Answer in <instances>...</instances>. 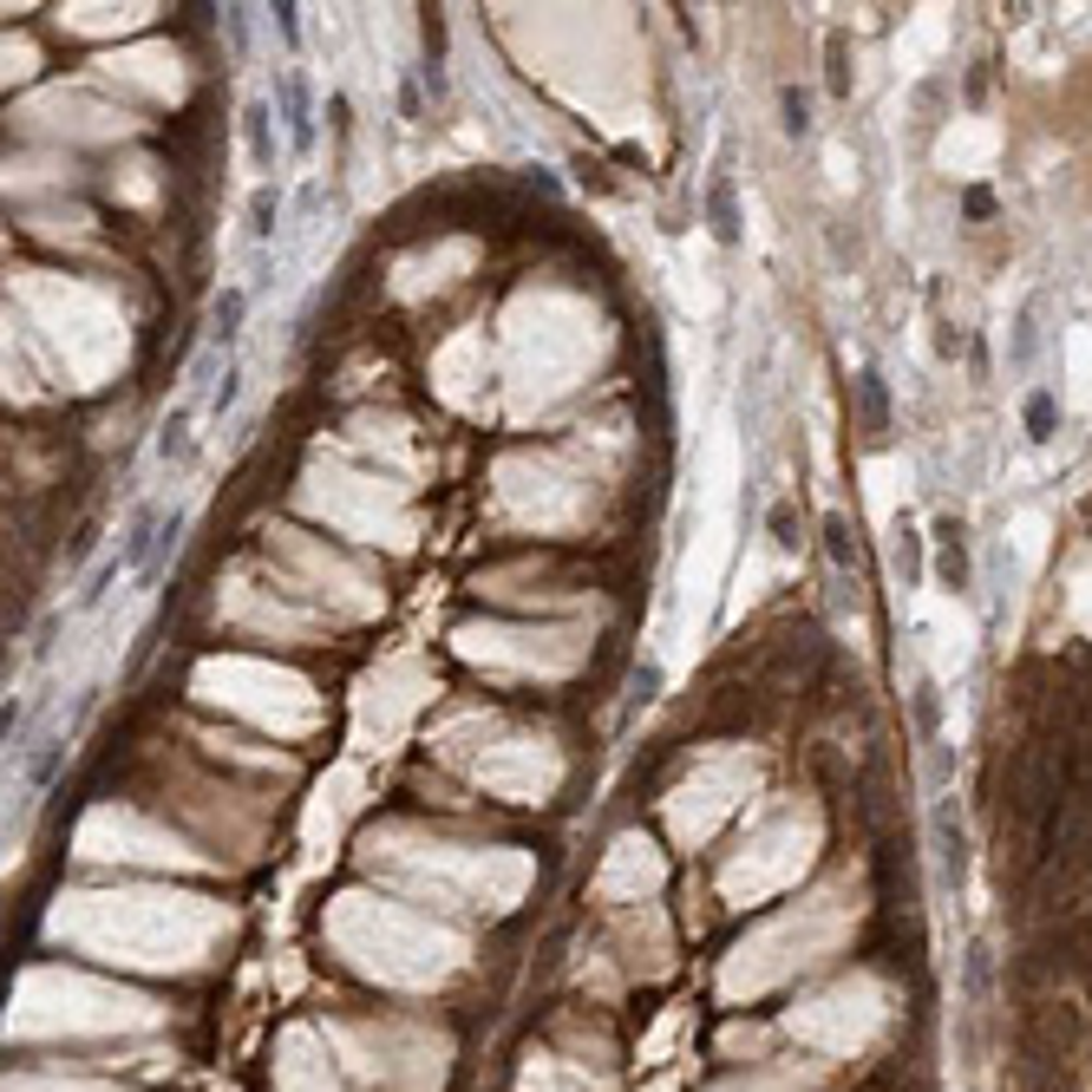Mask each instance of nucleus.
Returning <instances> with one entry per match:
<instances>
[{"label":"nucleus","instance_id":"1","mask_svg":"<svg viewBox=\"0 0 1092 1092\" xmlns=\"http://www.w3.org/2000/svg\"><path fill=\"white\" fill-rule=\"evenodd\" d=\"M236 131H242L249 164H256V171H275V105H269V99H249L242 118H236Z\"/></svg>","mask_w":1092,"mask_h":1092},{"label":"nucleus","instance_id":"7","mask_svg":"<svg viewBox=\"0 0 1092 1092\" xmlns=\"http://www.w3.org/2000/svg\"><path fill=\"white\" fill-rule=\"evenodd\" d=\"M824 53H831V66H824V79H831V93H837V99H845V93H851V66H845V33H831V46H824Z\"/></svg>","mask_w":1092,"mask_h":1092},{"label":"nucleus","instance_id":"9","mask_svg":"<svg viewBox=\"0 0 1092 1092\" xmlns=\"http://www.w3.org/2000/svg\"><path fill=\"white\" fill-rule=\"evenodd\" d=\"M242 308H249V295H242V288H229V295L216 301V334H223V341H229V334H236V321H242Z\"/></svg>","mask_w":1092,"mask_h":1092},{"label":"nucleus","instance_id":"4","mask_svg":"<svg viewBox=\"0 0 1092 1092\" xmlns=\"http://www.w3.org/2000/svg\"><path fill=\"white\" fill-rule=\"evenodd\" d=\"M275 210H282V203H275V190L263 184V190H256V203H249V236H256V242H269V236H275Z\"/></svg>","mask_w":1092,"mask_h":1092},{"label":"nucleus","instance_id":"6","mask_svg":"<svg viewBox=\"0 0 1092 1092\" xmlns=\"http://www.w3.org/2000/svg\"><path fill=\"white\" fill-rule=\"evenodd\" d=\"M151 530H157V511H151V504H144V511L131 517V537H125V563H144V550H151Z\"/></svg>","mask_w":1092,"mask_h":1092},{"label":"nucleus","instance_id":"5","mask_svg":"<svg viewBox=\"0 0 1092 1092\" xmlns=\"http://www.w3.org/2000/svg\"><path fill=\"white\" fill-rule=\"evenodd\" d=\"M157 452H164V458H178V465L190 458V406H184V412L171 419V426H164V439H157Z\"/></svg>","mask_w":1092,"mask_h":1092},{"label":"nucleus","instance_id":"11","mask_svg":"<svg viewBox=\"0 0 1092 1092\" xmlns=\"http://www.w3.org/2000/svg\"><path fill=\"white\" fill-rule=\"evenodd\" d=\"M785 131H792V138H805V131H811V112H805V99H798V93H785Z\"/></svg>","mask_w":1092,"mask_h":1092},{"label":"nucleus","instance_id":"3","mask_svg":"<svg viewBox=\"0 0 1092 1092\" xmlns=\"http://www.w3.org/2000/svg\"><path fill=\"white\" fill-rule=\"evenodd\" d=\"M936 537H942V576L955 582V590H968V556H962V530H955V524H942Z\"/></svg>","mask_w":1092,"mask_h":1092},{"label":"nucleus","instance_id":"8","mask_svg":"<svg viewBox=\"0 0 1092 1092\" xmlns=\"http://www.w3.org/2000/svg\"><path fill=\"white\" fill-rule=\"evenodd\" d=\"M1027 432H1034V439H1053V393H1034V399H1027Z\"/></svg>","mask_w":1092,"mask_h":1092},{"label":"nucleus","instance_id":"2","mask_svg":"<svg viewBox=\"0 0 1092 1092\" xmlns=\"http://www.w3.org/2000/svg\"><path fill=\"white\" fill-rule=\"evenodd\" d=\"M275 99H282L288 144L308 151V144H314V99H308V79H301V72H282V79H275Z\"/></svg>","mask_w":1092,"mask_h":1092},{"label":"nucleus","instance_id":"10","mask_svg":"<svg viewBox=\"0 0 1092 1092\" xmlns=\"http://www.w3.org/2000/svg\"><path fill=\"white\" fill-rule=\"evenodd\" d=\"M713 236L720 242H733L739 229H733V203H726V184H713Z\"/></svg>","mask_w":1092,"mask_h":1092}]
</instances>
